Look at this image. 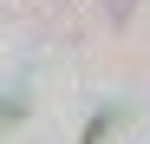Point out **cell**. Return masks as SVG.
<instances>
[{
  "instance_id": "obj_2",
  "label": "cell",
  "mask_w": 150,
  "mask_h": 144,
  "mask_svg": "<svg viewBox=\"0 0 150 144\" xmlns=\"http://www.w3.org/2000/svg\"><path fill=\"white\" fill-rule=\"evenodd\" d=\"M20 118V98H0V125H13Z\"/></svg>"
},
{
  "instance_id": "obj_1",
  "label": "cell",
  "mask_w": 150,
  "mask_h": 144,
  "mask_svg": "<svg viewBox=\"0 0 150 144\" xmlns=\"http://www.w3.org/2000/svg\"><path fill=\"white\" fill-rule=\"evenodd\" d=\"M105 131H111V111H98V118H91V125L79 131V144H98V138H105Z\"/></svg>"
},
{
  "instance_id": "obj_3",
  "label": "cell",
  "mask_w": 150,
  "mask_h": 144,
  "mask_svg": "<svg viewBox=\"0 0 150 144\" xmlns=\"http://www.w3.org/2000/svg\"><path fill=\"white\" fill-rule=\"evenodd\" d=\"M111 13H131V0H111Z\"/></svg>"
}]
</instances>
